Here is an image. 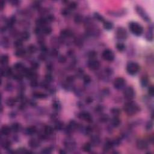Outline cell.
Masks as SVG:
<instances>
[{
    "mask_svg": "<svg viewBox=\"0 0 154 154\" xmlns=\"http://www.w3.org/2000/svg\"><path fill=\"white\" fill-rule=\"evenodd\" d=\"M64 144H65V146L67 149H72L73 148L75 147V143H74L73 141L70 140H67L66 142L64 143Z\"/></svg>",
    "mask_w": 154,
    "mask_h": 154,
    "instance_id": "31",
    "label": "cell"
},
{
    "mask_svg": "<svg viewBox=\"0 0 154 154\" xmlns=\"http://www.w3.org/2000/svg\"><path fill=\"white\" fill-rule=\"evenodd\" d=\"M91 142L94 145H98L100 143V138H99V137H98L96 136H92V137L91 138Z\"/></svg>",
    "mask_w": 154,
    "mask_h": 154,
    "instance_id": "34",
    "label": "cell"
},
{
    "mask_svg": "<svg viewBox=\"0 0 154 154\" xmlns=\"http://www.w3.org/2000/svg\"><path fill=\"white\" fill-rule=\"evenodd\" d=\"M146 129H148V130L151 129L152 128V127H153V123H152V122H151V121L148 122V123H147V125H146Z\"/></svg>",
    "mask_w": 154,
    "mask_h": 154,
    "instance_id": "58",
    "label": "cell"
},
{
    "mask_svg": "<svg viewBox=\"0 0 154 154\" xmlns=\"http://www.w3.org/2000/svg\"><path fill=\"white\" fill-rule=\"evenodd\" d=\"M31 86L33 87H36L38 86V83L37 81V80H32L31 82L30 83Z\"/></svg>",
    "mask_w": 154,
    "mask_h": 154,
    "instance_id": "60",
    "label": "cell"
},
{
    "mask_svg": "<svg viewBox=\"0 0 154 154\" xmlns=\"http://www.w3.org/2000/svg\"><path fill=\"white\" fill-rule=\"evenodd\" d=\"M96 57H97V53L95 51H90L89 53V57L90 60L96 59Z\"/></svg>",
    "mask_w": 154,
    "mask_h": 154,
    "instance_id": "46",
    "label": "cell"
},
{
    "mask_svg": "<svg viewBox=\"0 0 154 154\" xmlns=\"http://www.w3.org/2000/svg\"><path fill=\"white\" fill-rule=\"evenodd\" d=\"M73 36L72 32L69 30H64L61 32V36L62 38L70 37Z\"/></svg>",
    "mask_w": 154,
    "mask_h": 154,
    "instance_id": "19",
    "label": "cell"
},
{
    "mask_svg": "<svg viewBox=\"0 0 154 154\" xmlns=\"http://www.w3.org/2000/svg\"><path fill=\"white\" fill-rule=\"evenodd\" d=\"M104 28L107 30H111L113 28V24L112 22L110 21H105L104 22Z\"/></svg>",
    "mask_w": 154,
    "mask_h": 154,
    "instance_id": "30",
    "label": "cell"
},
{
    "mask_svg": "<svg viewBox=\"0 0 154 154\" xmlns=\"http://www.w3.org/2000/svg\"><path fill=\"white\" fill-rule=\"evenodd\" d=\"M9 57L7 55H3L1 57V60H0V63L3 66H6L8 62H9Z\"/></svg>",
    "mask_w": 154,
    "mask_h": 154,
    "instance_id": "28",
    "label": "cell"
},
{
    "mask_svg": "<svg viewBox=\"0 0 154 154\" xmlns=\"http://www.w3.org/2000/svg\"><path fill=\"white\" fill-rule=\"evenodd\" d=\"M94 16H95V18L98 21H99V22H104L105 21V19L103 16L100 15L99 13H94Z\"/></svg>",
    "mask_w": 154,
    "mask_h": 154,
    "instance_id": "37",
    "label": "cell"
},
{
    "mask_svg": "<svg viewBox=\"0 0 154 154\" xmlns=\"http://www.w3.org/2000/svg\"><path fill=\"white\" fill-rule=\"evenodd\" d=\"M66 152L65 151H64V150H60V154H66Z\"/></svg>",
    "mask_w": 154,
    "mask_h": 154,
    "instance_id": "63",
    "label": "cell"
},
{
    "mask_svg": "<svg viewBox=\"0 0 154 154\" xmlns=\"http://www.w3.org/2000/svg\"><path fill=\"white\" fill-rule=\"evenodd\" d=\"M99 120L101 122L105 123L109 120V117H108V115H107V114H102V115L101 116V117H100Z\"/></svg>",
    "mask_w": 154,
    "mask_h": 154,
    "instance_id": "44",
    "label": "cell"
},
{
    "mask_svg": "<svg viewBox=\"0 0 154 154\" xmlns=\"http://www.w3.org/2000/svg\"><path fill=\"white\" fill-rule=\"evenodd\" d=\"M1 75L2 76H6V77L12 76V70L9 67H6L4 69L1 70Z\"/></svg>",
    "mask_w": 154,
    "mask_h": 154,
    "instance_id": "14",
    "label": "cell"
},
{
    "mask_svg": "<svg viewBox=\"0 0 154 154\" xmlns=\"http://www.w3.org/2000/svg\"><path fill=\"white\" fill-rule=\"evenodd\" d=\"M77 7V4H76L75 2H71V3H69V9L71 10H74V9H75Z\"/></svg>",
    "mask_w": 154,
    "mask_h": 154,
    "instance_id": "48",
    "label": "cell"
},
{
    "mask_svg": "<svg viewBox=\"0 0 154 154\" xmlns=\"http://www.w3.org/2000/svg\"><path fill=\"white\" fill-rule=\"evenodd\" d=\"M28 145L31 148H37L40 146V143L36 139H31L28 142Z\"/></svg>",
    "mask_w": 154,
    "mask_h": 154,
    "instance_id": "18",
    "label": "cell"
},
{
    "mask_svg": "<svg viewBox=\"0 0 154 154\" xmlns=\"http://www.w3.org/2000/svg\"><path fill=\"white\" fill-rule=\"evenodd\" d=\"M92 149V144L90 143H86L83 146V149L86 152H89Z\"/></svg>",
    "mask_w": 154,
    "mask_h": 154,
    "instance_id": "35",
    "label": "cell"
},
{
    "mask_svg": "<svg viewBox=\"0 0 154 154\" xmlns=\"http://www.w3.org/2000/svg\"><path fill=\"white\" fill-rule=\"evenodd\" d=\"M47 21H46L45 18H40L37 19L36 21V23L38 27H45V25L47 23Z\"/></svg>",
    "mask_w": 154,
    "mask_h": 154,
    "instance_id": "17",
    "label": "cell"
},
{
    "mask_svg": "<svg viewBox=\"0 0 154 154\" xmlns=\"http://www.w3.org/2000/svg\"><path fill=\"white\" fill-rule=\"evenodd\" d=\"M123 95L124 97L127 100H131L134 98L135 96V92L133 88L131 87H128L126 88L123 92Z\"/></svg>",
    "mask_w": 154,
    "mask_h": 154,
    "instance_id": "6",
    "label": "cell"
},
{
    "mask_svg": "<svg viewBox=\"0 0 154 154\" xmlns=\"http://www.w3.org/2000/svg\"><path fill=\"white\" fill-rule=\"evenodd\" d=\"M103 111V107H101V106L98 105V107H96L95 108V111L98 113H101V112Z\"/></svg>",
    "mask_w": 154,
    "mask_h": 154,
    "instance_id": "59",
    "label": "cell"
},
{
    "mask_svg": "<svg viewBox=\"0 0 154 154\" xmlns=\"http://www.w3.org/2000/svg\"><path fill=\"white\" fill-rule=\"evenodd\" d=\"M22 78H23V76L21 74H17L13 75V79L15 80L20 81L22 79Z\"/></svg>",
    "mask_w": 154,
    "mask_h": 154,
    "instance_id": "49",
    "label": "cell"
},
{
    "mask_svg": "<svg viewBox=\"0 0 154 154\" xmlns=\"http://www.w3.org/2000/svg\"><path fill=\"white\" fill-rule=\"evenodd\" d=\"M11 142L9 140H4L3 142H1V146L4 149H9L11 147Z\"/></svg>",
    "mask_w": 154,
    "mask_h": 154,
    "instance_id": "29",
    "label": "cell"
},
{
    "mask_svg": "<svg viewBox=\"0 0 154 154\" xmlns=\"http://www.w3.org/2000/svg\"><path fill=\"white\" fill-rule=\"evenodd\" d=\"M136 10L137 13L138 14V15L140 16L144 21H146V22L150 21V18H149L147 13L144 11V10L142 7L137 6L136 7Z\"/></svg>",
    "mask_w": 154,
    "mask_h": 154,
    "instance_id": "4",
    "label": "cell"
},
{
    "mask_svg": "<svg viewBox=\"0 0 154 154\" xmlns=\"http://www.w3.org/2000/svg\"><path fill=\"white\" fill-rule=\"evenodd\" d=\"M16 17L14 16H12L10 19H9L7 22V26L9 27H12L13 26V25L15 24V22H16Z\"/></svg>",
    "mask_w": 154,
    "mask_h": 154,
    "instance_id": "33",
    "label": "cell"
},
{
    "mask_svg": "<svg viewBox=\"0 0 154 154\" xmlns=\"http://www.w3.org/2000/svg\"><path fill=\"white\" fill-rule=\"evenodd\" d=\"M25 131L27 134L30 135V136H31V135H33L34 134H36V132H37V129L36 128V126H29V127L27 128Z\"/></svg>",
    "mask_w": 154,
    "mask_h": 154,
    "instance_id": "21",
    "label": "cell"
},
{
    "mask_svg": "<svg viewBox=\"0 0 154 154\" xmlns=\"http://www.w3.org/2000/svg\"><path fill=\"white\" fill-rule=\"evenodd\" d=\"M116 48L120 52L124 51L125 49V45L122 43H118L116 45Z\"/></svg>",
    "mask_w": 154,
    "mask_h": 154,
    "instance_id": "42",
    "label": "cell"
},
{
    "mask_svg": "<svg viewBox=\"0 0 154 154\" xmlns=\"http://www.w3.org/2000/svg\"><path fill=\"white\" fill-rule=\"evenodd\" d=\"M14 46L17 49L22 48V40L21 39H17L14 42Z\"/></svg>",
    "mask_w": 154,
    "mask_h": 154,
    "instance_id": "38",
    "label": "cell"
},
{
    "mask_svg": "<svg viewBox=\"0 0 154 154\" xmlns=\"http://www.w3.org/2000/svg\"><path fill=\"white\" fill-rule=\"evenodd\" d=\"M21 125L18 123H15L13 124L11 126L12 131H13L15 132H18L21 131Z\"/></svg>",
    "mask_w": 154,
    "mask_h": 154,
    "instance_id": "25",
    "label": "cell"
},
{
    "mask_svg": "<svg viewBox=\"0 0 154 154\" xmlns=\"http://www.w3.org/2000/svg\"><path fill=\"white\" fill-rule=\"evenodd\" d=\"M42 31L43 32V33H44V34L48 35V34L51 33V32H52V29H51V27H46V26H45V27H43L42 30Z\"/></svg>",
    "mask_w": 154,
    "mask_h": 154,
    "instance_id": "36",
    "label": "cell"
},
{
    "mask_svg": "<svg viewBox=\"0 0 154 154\" xmlns=\"http://www.w3.org/2000/svg\"><path fill=\"white\" fill-rule=\"evenodd\" d=\"M11 128L7 126V125H4V126H2L1 129V134L4 136H9L10 134V132H11Z\"/></svg>",
    "mask_w": 154,
    "mask_h": 154,
    "instance_id": "13",
    "label": "cell"
},
{
    "mask_svg": "<svg viewBox=\"0 0 154 154\" xmlns=\"http://www.w3.org/2000/svg\"><path fill=\"white\" fill-rule=\"evenodd\" d=\"M74 21L77 24L81 23L82 22V21H83V17L80 15H76L75 16V18H74Z\"/></svg>",
    "mask_w": 154,
    "mask_h": 154,
    "instance_id": "47",
    "label": "cell"
},
{
    "mask_svg": "<svg viewBox=\"0 0 154 154\" xmlns=\"http://www.w3.org/2000/svg\"><path fill=\"white\" fill-rule=\"evenodd\" d=\"M66 80L68 83H72L75 80V77L74 76H69L67 77Z\"/></svg>",
    "mask_w": 154,
    "mask_h": 154,
    "instance_id": "52",
    "label": "cell"
},
{
    "mask_svg": "<svg viewBox=\"0 0 154 154\" xmlns=\"http://www.w3.org/2000/svg\"><path fill=\"white\" fill-rule=\"evenodd\" d=\"M26 54V51L23 49L22 48H20L16 49V52H15V54L16 57H22L24 56Z\"/></svg>",
    "mask_w": 154,
    "mask_h": 154,
    "instance_id": "22",
    "label": "cell"
},
{
    "mask_svg": "<svg viewBox=\"0 0 154 154\" xmlns=\"http://www.w3.org/2000/svg\"><path fill=\"white\" fill-rule=\"evenodd\" d=\"M116 37L119 40H125L127 38L126 31L122 27L117 28L116 31Z\"/></svg>",
    "mask_w": 154,
    "mask_h": 154,
    "instance_id": "8",
    "label": "cell"
},
{
    "mask_svg": "<svg viewBox=\"0 0 154 154\" xmlns=\"http://www.w3.org/2000/svg\"><path fill=\"white\" fill-rule=\"evenodd\" d=\"M148 93H149V95H150V96H154V87L152 86H150V87L149 88V89H148Z\"/></svg>",
    "mask_w": 154,
    "mask_h": 154,
    "instance_id": "54",
    "label": "cell"
},
{
    "mask_svg": "<svg viewBox=\"0 0 154 154\" xmlns=\"http://www.w3.org/2000/svg\"><path fill=\"white\" fill-rule=\"evenodd\" d=\"M137 147L140 150H145L148 148V143L144 140H139L137 142Z\"/></svg>",
    "mask_w": 154,
    "mask_h": 154,
    "instance_id": "11",
    "label": "cell"
},
{
    "mask_svg": "<svg viewBox=\"0 0 154 154\" xmlns=\"http://www.w3.org/2000/svg\"><path fill=\"white\" fill-rule=\"evenodd\" d=\"M111 113L114 116H118L120 114V111L117 108H113L111 110Z\"/></svg>",
    "mask_w": 154,
    "mask_h": 154,
    "instance_id": "40",
    "label": "cell"
},
{
    "mask_svg": "<svg viewBox=\"0 0 154 154\" xmlns=\"http://www.w3.org/2000/svg\"><path fill=\"white\" fill-rule=\"evenodd\" d=\"M111 125L113 127L117 128L120 125V120L118 116H114L113 119H111Z\"/></svg>",
    "mask_w": 154,
    "mask_h": 154,
    "instance_id": "20",
    "label": "cell"
},
{
    "mask_svg": "<svg viewBox=\"0 0 154 154\" xmlns=\"http://www.w3.org/2000/svg\"><path fill=\"white\" fill-rule=\"evenodd\" d=\"M93 102V99L91 97H87L86 99V102L88 104H90L92 103Z\"/></svg>",
    "mask_w": 154,
    "mask_h": 154,
    "instance_id": "61",
    "label": "cell"
},
{
    "mask_svg": "<svg viewBox=\"0 0 154 154\" xmlns=\"http://www.w3.org/2000/svg\"><path fill=\"white\" fill-rule=\"evenodd\" d=\"M83 78L84 83H86V84H89V83H90V82H91V78H90V76H89V75H83Z\"/></svg>",
    "mask_w": 154,
    "mask_h": 154,
    "instance_id": "45",
    "label": "cell"
},
{
    "mask_svg": "<svg viewBox=\"0 0 154 154\" xmlns=\"http://www.w3.org/2000/svg\"><path fill=\"white\" fill-rule=\"evenodd\" d=\"M92 128L90 127V126H87V127L85 129V131H86V133L87 134H90L92 132Z\"/></svg>",
    "mask_w": 154,
    "mask_h": 154,
    "instance_id": "57",
    "label": "cell"
},
{
    "mask_svg": "<svg viewBox=\"0 0 154 154\" xmlns=\"http://www.w3.org/2000/svg\"><path fill=\"white\" fill-rule=\"evenodd\" d=\"M125 80L124 78L122 77H119V78H116L114 81V87L115 89L117 90H120L122 88L124 87L125 85Z\"/></svg>",
    "mask_w": 154,
    "mask_h": 154,
    "instance_id": "7",
    "label": "cell"
},
{
    "mask_svg": "<svg viewBox=\"0 0 154 154\" xmlns=\"http://www.w3.org/2000/svg\"><path fill=\"white\" fill-rule=\"evenodd\" d=\"M79 117L88 123H92L93 122L92 116L88 112H82L79 114Z\"/></svg>",
    "mask_w": 154,
    "mask_h": 154,
    "instance_id": "10",
    "label": "cell"
},
{
    "mask_svg": "<svg viewBox=\"0 0 154 154\" xmlns=\"http://www.w3.org/2000/svg\"><path fill=\"white\" fill-rule=\"evenodd\" d=\"M123 110L126 114L132 116L138 113L140 111V108L135 102L128 101L124 105Z\"/></svg>",
    "mask_w": 154,
    "mask_h": 154,
    "instance_id": "1",
    "label": "cell"
},
{
    "mask_svg": "<svg viewBox=\"0 0 154 154\" xmlns=\"http://www.w3.org/2000/svg\"><path fill=\"white\" fill-rule=\"evenodd\" d=\"M30 37V33H28V31H24L21 33V38L20 39L23 41H26V40H28Z\"/></svg>",
    "mask_w": 154,
    "mask_h": 154,
    "instance_id": "32",
    "label": "cell"
},
{
    "mask_svg": "<svg viewBox=\"0 0 154 154\" xmlns=\"http://www.w3.org/2000/svg\"><path fill=\"white\" fill-rule=\"evenodd\" d=\"M54 132V129L50 126H46L44 129V133L46 136H50Z\"/></svg>",
    "mask_w": 154,
    "mask_h": 154,
    "instance_id": "27",
    "label": "cell"
},
{
    "mask_svg": "<svg viewBox=\"0 0 154 154\" xmlns=\"http://www.w3.org/2000/svg\"><path fill=\"white\" fill-rule=\"evenodd\" d=\"M3 8H4V1H2V7H1V9L3 10Z\"/></svg>",
    "mask_w": 154,
    "mask_h": 154,
    "instance_id": "64",
    "label": "cell"
},
{
    "mask_svg": "<svg viewBox=\"0 0 154 154\" xmlns=\"http://www.w3.org/2000/svg\"><path fill=\"white\" fill-rule=\"evenodd\" d=\"M14 69L16 70H21V71L23 72V70L25 69V67L22 63L21 62H18V63H15L13 66Z\"/></svg>",
    "mask_w": 154,
    "mask_h": 154,
    "instance_id": "26",
    "label": "cell"
},
{
    "mask_svg": "<svg viewBox=\"0 0 154 154\" xmlns=\"http://www.w3.org/2000/svg\"><path fill=\"white\" fill-rule=\"evenodd\" d=\"M39 64L37 63V62H34L31 63V68L33 70H36V69H37L38 68H39Z\"/></svg>",
    "mask_w": 154,
    "mask_h": 154,
    "instance_id": "53",
    "label": "cell"
},
{
    "mask_svg": "<svg viewBox=\"0 0 154 154\" xmlns=\"http://www.w3.org/2000/svg\"><path fill=\"white\" fill-rule=\"evenodd\" d=\"M58 60H59V62H60V63H64V62H66V58L65 57H64V56H60V57H59Z\"/></svg>",
    "mask_w": 154,
    "mask_h": 154,
    "instance_id": "62",
    "label": "cell"
},
{
    "mask_svg": "<svg viewBox=\"0 0 154 154\" xmlns=\"http://www.w3.org/2000/svg\"><path fill=\"white\" fill-rule=\"evenodd\" d=\"M18 101L17 99L13 98H9L7 99L6 101V104L9 107H12L15 105L16 102Z\"/></svg>",
    "mask_w": 154,
    "mask_h": 154,
    "instance_id": "23",
    "label": "cell"
},
{
    "mask_svg": "<svg viewBox=\"0 0 154 154\" xmlns=\"http://www.w3.org/2000/svg\"><path fill=\"white\" fill-rule=\"evenodd\" d=\"M34 98L37 99H45L47 97V95L45 93L40 92H34L32 93Z\"/></svg>",
    "mask_w": 154,
    "mask_h": 154,
    "instance_id": "16",
    "label": "cell"
},
{
    "mask_svg": "<svg viewBox=\"0 0 154 154\" xmlns=\"http://www.w3.org/2000/svg\"><path fill=\"white\" fill-rule=\"evenodd\" d=\"M77 127V123H76V122L75 120H72L69 122V125L67 126L66 131L68 132H72L74 130H75V129Z\"/></svg>",
    "mask_w": 154,
    "mask_h": 154,
    "instance_id": "12",
    "label": "cell"
},
{
    "mask_svg": "<svg viewBox=\"0 0 154 154\" xmlns=\"http://www.w3.org/2000/svg\"><path fill=\"white\" fill-rule=\"evenodd\" d=\"M146 39L149 41H152L153 40V25H151L150 27H149V29L146 34Z\"/></svg>",
    "mask_w": 154,
    "mask_h": 154,
    "instance_id": "24",
    "label": "cell"
},
{
    "mask_svg": "<svg viewBox=\"0 0 154 154\" xmlns=\"http://www.w3.org/2000/svg\"><path fill=\"white\" fill-rule=\"evenodd\" d=\"M114 144L113 142H112V141H107L105 143L104 146V151L105 152H108L114 147Z\"/></svg>",
    "mask_w": 154,
    "mask_h": 154,
    "instance_id": "15",
    "label": "cell"
},
{
    "mask_svg": "<svg viewBox=\"0 0 154 154\" xmlns=\"http://www.w3.org/2000/svg\"><path fill=\"white\" fill-rule=\"evenodd\" d=\"M51 152H52V149L50 148H45V149H43L42 151V154H51Z\"/></svg>",
    "mask_w": 154,
    "mask_h": 154,
    "instance_id": "51",
    "label": "cell"
},
{
    "mask_svg": "<svg viewBox=\"0 0 154 154\" xmlns=\"http://www.w3.org/2000/svg\"><path fill=\"white\" fill-rule=\"evenodd\" d=\"M148 81H149L148 78L146 76H143V78H142V80H141V84H142V86L143 87H146L148 84Z\"/></svg>",
    "mask_w": 154,
    "mask_h": 154,
    "instance_id": "43",
    "label": "cell"
},
{
    "mask_svg": "<svg viewBox=\"0 0 154 154\" xmlns=\"http://www.w3.org/2000/svg\"><path fill=\"white\" fill-rule=\"evenodd\" d=\"M52 80V77L50 74H48L45 76V81L47 83H50Z\"/></svg>",
    "mask_w": 154,
    "mask_h": 154,
    "instance_id": "56",
    "label": "cell"
},
{
    "mask_svg": "<svg viewBox=\"0 0 154 154\" xmlns=\"http://www.w3.org/2000/svg\"><path fill=\"white\" fill-rule=\"evenodd\" d=\"M129 28L131 33L137 36H140L143 33V28L137 22H131L129 24Z\"/></svg>",
    "mask_w": 154,
    "mask_h": 154,
    "instance_id": "2",
    "label": "cell"
},
{
    "mask_svg": "<svg viewBox=\"0 0 154 154\" xmlns=\"http://www.w3.org/2000/svg\"><path fill=\"white\" fill-rule=\"evenodd\" d=\"M70 12V10L68 8V9H64L62 10V15H64V16H67V15H69Z\"/></svg>",
    "mask_w": 154,
    "mask_h": 154,
    "instance_id": "55",
    "label": "cell"
},
{
    "mask_svg": "<svg viewBox=\"0 0 154 154\" xmlns=\"http://www.w3.org/2000/svg\"><path fill=\"white\" fill-rule=\"evenodd\" d=\"M102 58L104 60L107 62H112L114 59V55L111 50L105 49L103 51L102 54Z\"/></svg>",
    "mask_w": 154,
    "mask_h": 154,
    "instance_id": "5",
    "label": "cell"
},
{
    "mask_svg": "<svg viewBox=\"0 0 154 154\" xmlns=\"http://www.w3.org/2000/svg\"><path fill=\"white\" fill-rule=\"evenodd\" d=\"M52 107L54 108V109L56 110H59L60 109V104L58 102H54V104H52Z\"/></svg>",
    "mask_w": 154,
    "mask_h": 154,
    "instance_id": "50",
    "label": "cell"
},
{
    "mask_svg": "<svg viewBox=\"0 0 154 154\" xmlns=\"http://www.w3.org/2000/svg\"><path fill=\"white\" fill-rule=\"evenodd\" d=\"M88 67H89V68L90 70H97V69H98L99 68L100 63L96 59L90 60V61L88 63Z\"/></svg>",
    "mask_w": 154,
    "mask_h": 154,
    "instance_id": "9",
    "label": "cell"
},
{
    "mask_svg": "<svg viewBox=\"0 0 154 154\" xmlns=\"http://www.w3.org/2000/svg\"><path fill=\"white\" fill-rule=\"evenodd\" d=\"M140 69V66L137 63L129 62L126 66V71L129 75H134L137 74Z\"/></svg>",
    "mask_w": 154,
    "mask_h": 154,
    "instance_id": "3",
    "label": "cell"
},
{
    "mask_svg": "<svg viewBox=\"0 0 154 154\" xmlns=\"http://www.w3.org/2000/svg\"><path fill=\"white\" fill-rule=\"evenodd\" d=\"M37 51V48L35 45H30L28 46V51L30 54H34Z\"/></svg>",
    "mask_w": 154,
    "mask_h": 154,
    "instance_id": "39",
    "label": "cell"
},
{
    "mask_svg": "<svg viewBox=\"0 0 154 154\" xmlns=\"http://www.w3.org/2000/svg\"><path fill=\"white\" fill-rule=\"evenodd\" d=\"M63 123H62V122H56L55 125V129L57 131H60L63 129Z\"/></svg>",
    "mask_w": 154,
    "mask_h": 154,
    "instance_id": "41",
    "label": "cell"
}]
</instances>
